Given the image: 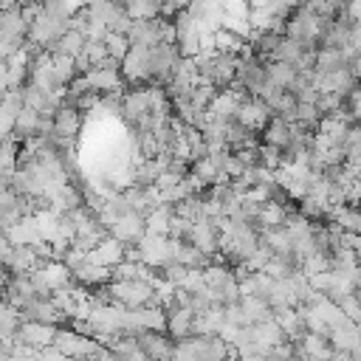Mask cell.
I'll list each match as a JSON object with an SVG mask.
<instances>
[{"mask_svg":"<svg viewBox=\"0 0 361 361\" xmlns=\"http://www.w3.org/2000/svg\"><path fill=\"white\" fill-rule=\"evenodd\" d=\"M121 76L124 82H149V48L133 45L130 54L121 62Z\"/></svg>","mask_w":361,"mask_h":361,"instance_id":"7c38bea8","label":"cell"},{"mask_svg":"<svg viewBox=\"0 0 361 361\" xmlns=\"http://www.w3.org/2000/svg\"><path fill=\"white\" fill-rule=\"evenodd\" d=\"M243 42H245V39H240V37L231 34L228 28H220V31L214 34V48H217V54H240Z\"/></svg>","mask_w":361,"mask_h":361,"instance_id":"f1b7e54d","label":"cell"},{"mask_svg":"<svg viewBox=\"0 0 361 361\" xmlns=\"http://www.w3.org/2000/svg\"><path fill=\"white\" fill-rule=\"evenodd\" d=\"M107 34H110V28H107L104 23H90V25H87V31H85L87 42H104V39H107Z\"/></svg>","mask_w":361,"mask_h":361,"instance_id":"ab89813d","label":"cell"},{"mask_svg":"<svg viewBox=\"0 0 361 361\" xmlns=\"http://www.w3.org/2000/svg\"><path fill=\"white\" fill-rule=\"evenodd\" d=\"M223 28H228L231 34H237L240 39H251L257 31H254V25H251V20H240V17H231V14H226V20H223Z\"/></svg>","mask_w":361,"mask_h":361,"instance_id":"836d02e7","label":"cell"},{"mask_svg":"<svg viewBox=\"0 0 361 361\" xmlns=\"http://www.w3.org/2000/svg\"><path fill=\"white\" fill-rule=\"evenodd\" d=\"M347 65H350V56L341 48H319L316 51V71L319 73H333V71L347 68Z\"/></svg>","mask_w":361,"mask_h":361,"instance_id":"cb8c5ba5","label":"cell"},{"mask_svg":"<svg viewBox=\"0 0 361 361\" xmlns=\"http://www.w3.org/2000/svg\"><path fill=\"white\" fill-rule=\"evenodd\" d=\"M3 237H8L17 248L20 245H37V243H42V237H39V228H37V220H34V214H25L11 231H6Z\"/></svg>","mask_w":361,"mask_h":361,"instance_id":"d6986e66","label":"cell"},{"mask_svg":"<svg viewBox=\"0 0 361 361\" xmlns=\"http://www.w3.org/2000/svg\"><path fill=\"white\" fill-rule=\"evenodd\" d=\"M186 243H192V245H195V248H200L203 254L214 257V254H220V228L214 226V220H212V217H200V220H195V223H192Z\"/></svg>","mask_w":361,"mask_h":361,"instance_id":"52a82bcc","label":"cell"},{"mask_svg":"<svg viewBox=\"0 0 361 361\" xmlns=\"http://www.w3.org/2000/svg\"><path fill=\"white\" fill-rule=\"evenodd\" d=\"M358 212H361V203H358Z\"/></svg>","mask_w":361,"mask_h":361,"instance_id":"bcb514c9","label":"cell"},{"mask_svg":"<svg viewBox=\"0 0 361 361\" xmlns=\"http://www.w3.org/2000/svg\"><path fill=\"white\" fill-rule=\"evenodd\" d=\"M285 37L302 42L307 51H319V37H322V17L316 11H310L307 6L296 8L290 17H288V25H285Z\"/></svg>","mask_w":361,"mask_h":361,"instance_id":"6da1fadb","label":"cell"},{"mask_svg":"<svg viewBox=\"0 0 361 361\" xmlns=\"http://www.w3.org/2000/svg\"><path fill=\"white\" fill-rule=\"evenodd\" d=\"M54 347H56L65 358H71V361H87L90 353L99 347V341L90 338V336H82L79 330H65V327H59Z\"/></svg>","mask_w":361,"mask_h":361,"instance_id":"277c9868","label":"cell"},{"mask_svg":"<svg viewBox=\"0 0 361 361\" xmlns=\"http://www.w3.org/2000/svg\"><path fill=\"white\" fill-rule=\"evenodd\" d=\"M296 350H299V355L305 361H333V353H336L330 336H319V333H307L296 344Z\"/></svg>","mask_w":361,"mask_h":361,"instance_id":"5bb4252c","label":"cell"},{"mask_svg":"<svg viewBox=\"0 0 361 361\" xmlns=\"http://www.w3.org/2000/svg\"><path fill=\"white\" fill-rule=\"evenodd\" d=\"M90 87L96 93H116V90H124V76H121V68H93L90 73H85Z\"/></svg>","mask_w":361,"mask_h":361,"instance_id":"e0dca14e","label":"cell"},{"mask_svg":"<svg viewBox=\"0 0 361 361\" xmlns=\"http://www.w3.org/2000/svg\"><path fill=\"white\" fill-rule=\"evenodd\" d=\"M85 45H87L85 31L71 28V31H68V34H62L56 42H51L45 51H51V54H65V56H79V54L85 51Z\"/></svg>","mask_w":361,"mask_h":361,"instance_id":"ffe728a7","label":"cell"},{"mask_svg":"<svg viewBox=\"0 0 361 361\" xmlns=\"http://www.w3.org/2000/svg\"><path fill=\"white\" fill-rule=\"evenodd\" d=\"M189 271H192V268H186V265H180V262H169L166 268H161V276H164L166 282H172L175 288H183Z\"/></svg>","mask_w":361,"mask_h":361,"instance_id":"d590c367","label":"cell"},{"mask_svg":"<svg viewBox=\"0 0 361 361\" xmlns=\"http://www.w3.org/2000/svg\"><path fill=\"white\" fill-rule=\"evenodd\" d=\"M302 271L307 274V276H313V274H324V271H333V254H313V257H307L305 262H302Z\"/></svg>","mask_w":361,"mask_h":361,"instance_id":"4dcf8cb0","label":"cell"},{"mask_svg":"<svg viewBox=\"0 0 361 361\" xmlns=\"http://www.w3.org/2000/svg\"><path fill=\"white\" fill-rule=\"evenodd\" d=\"M333 361H361V355L358 353H341V350H336L333 353Z\"/></svg>","mask_w":361,"mask_h":361,"instance_id":"60d3db41","label":"cell"},{"mask_svg":"<svg viewBox=\"0 0 361 361\" xmlns=\"http://www.w3.org/2000/svg\"><path fill=\"white\" fill-rule=\"evenodd\" d=\"M358 82L361 79L353 73L350 65L347 68H338L333 73H319L316 71V76H313V87H319V93H338L344 99H350V93L358 90Z\"/></svg>","mask_w":361,"mask_h":361,"instance_id":"5b68a950","label":"cell"},{"mask_svg":"<svg viewBox=\"0 0 361 361\" xmlns=\"http://www.w3.org/2000/svg\"><path fill=\"white\" fill-rule=\"evenodd\" d=\"M234 361H265L262 355H248V358H234Z\"/></svg>","mask_w":361,"mask_h":361,"instance_id":"ee69618b","label":"cell"},{"mask_svg":"<svg viewBox=\"0 0 361 361\" xmlns=\"http://www.w3.org/2000/svg\"><path fill=\"white\" fill-rule=\"evenodd\" d=\"M350 68H353V73H355V76L361 79V51H358V56L353 59V65H350Z\"/></svg>","mask_w":361,"mask_h":361,"instance_id":"b9f144b4","label":"cell"},{"mask_svg":"<svg viewBox=\"0 0 361 361\" xmlns=\"http://www.w3.org/2000/svg\"><path fill=\"white\" fill-rule=\"evenodd\" d=\"M172 217H175V206H169V203L155 206V209L147 214V231H149V234L169 237V223H172Z\"/></svg>","mask_w":361,"mask_h":361,"instance_id":"d4e9b609","label":"cell"},{"mask_svg":"<svg viewBox=\"0 0 361 361\" xmlns=\"http://www.w3.org/2000/svg\"><path fill=\"white\" fill-rule=\"evenodd\" d=\"M110 293H113V302L127 307V310H138V307H147L152 305L155 299V288L147 282V279H135V282H110Z\"/></svg>","mask_w":361,"mask_h":361,"instance_id":"7a4b0ae2","label":"cell"},{"mask_svg":"<svg viewBox=\"0 0 361 361\" xmlns=\"http://www.w3.org/2000/svg\"><path fill=\"white\" fill-rule=\"evenodd\" d=\"M316 107L322 110V116H336V113L347 110V99L338 96V93H322V99H319Z\"/></svg>","mask_w":361,"mask_h":361,"instance_id":"d6a6232c","label":"cell"},{"mask_svg":"<svg viewBox=\"0 0 361 361\" xmlns=\"http://www.w3.org/2000/svg\"><path fill=\"white\" fill-rule=\"evenodd\" d=\"M104 42H107L110 56H116L118 62H124V56H127V54H130V48H133V45H130V39H127L124 34H116V31H110Z\"/></svg>","mask_w":361,"mask_h":361,"instance_id":"1f68e13d","label":"cell"},{"mask_svg":"<svg viewBox=\"0 0 361 361\" xmlns=\"http://www.w3.org/2000/svg\"><path fill=\"white\" fill-rule=\"evenodd\" d=\"M338 307L344 310V316H347L350 322L361 324V296H358V293H347V296H341V299H338Z\"/></svg>","mask_w":361,"mask_h":361,"instance_id":"e575fe53","label":"cell"},{"mask_svg":"<svg viewBox=\"0 0 361 361\" xmlns=\"http://www.w3.org/2000/svg\"><path fill=\"white\" fill-rule=\"evenodd\" d=\"M169 3H172L178 11H183V8H189V3H192V0H169Z\"/></svg>","mask_w":361,"mask_h":361,"instance_id":"7bdbcfd3","label":"cell"},{"mask_svg":"<svg viewBox=\"0 0 361 361\" xmlns=\"http://www.w3.org/2000/svg\"><path fill=\"white\" fill-rule=\"evenodd\" d=\"M20 313H23V322H45V324H59L65 319L62 310L54 305V299H42V296H34Z\"/></svg>","mask_w":361,"mask_h":361,"instance_id":"9a60e30c","label":"cell"},{"mask_svg":"<svg viewBox=\"0 0 361 361\" xmlns=\"http://www.w3.org/2000/svg\"><path fill=\"white\" fill-rule=\"evenodd\" d=\"M164 310H166V330H169L172 338L183 341V338H192L195 336V319H197V313L192 307H183V305L172 302Z\"/></svg>","mask_w":361,"mask_h":361,"instance_id":"30bf717a","label":"cell"},{"mask_svg":"<svg viewBox=\"0 0 361 361\" xmlns=\"http://www.w3.org/2000/svg\"><path fill=\"white\" fill-rule=\"evenodd\" d=\"M231 282H237V276H234V271H231L228 265H209V268H206V285H209V288L223 290V288L231 285Z\"/></svg>","mask_w":361,"mask_h":361,"instance_id":"83f0119b","label":"cell"},{"mask_svg":"<svg viewBox=\"0 0 361 361\" xmlns=\"http://www.w3.org/2000/svg\"><path fill=\"white\" fill-rule=\"evenodd\" d=\"M79 130H82V110H76V107H59V113L54 116V133H51L56 149L59 152H68L73 147Z\"/></svg>","mask_w":361,"mask_h":361,"instance_id":"3957f363","label":"cell"},{"mask_svg":"<svg viewBox=\"0 0 361 361\" xmlns=\"http://www.w3.org/2000/svg\"><path fill=\"white\" fill-rule=\"evenodd\" d=\"M85 54H87V59L93 62V68H96L102 59H107V56H110L107 42H87V45H85Z\"/></svg>","mask_w":361,"mask_h":361,"instance_id":"74e56055","label":"cell"},{"mask_svg":"<svg viewBox=\"0 0 361 361\" xmlns=\"http://www.w3.org/2000/svg\"><path fill=\"white\" fill-rule=\"evenodd\" d=\"M307 48L302 45V42H296V39H290V37H282V42H279V48H276V54H274V59H279V62H290V65H296L299 59H302V54H305Z\"/></svg>","mask_w":361,"mask_h":361,"instance_id":"4316f807","label":"cell"},{"mask_svg":"<svg viewBox=\"0 0 361 361\" xmlns=\"http://www.w3.org/2000/svg\"><path fill=\"white\" fill-rule=\"evenodd\" d=\"M54 73H56L59 85H62V87H68V85H71V82L79 76V71H76V56L54 54Z\"/></svg>","mask_w":361,"mask_h":361,"instance_id":"484cf974","label":"cell"},{"mask_svg":"<svg viewBox=\"0 0 361 361\" xmlns=\"http://www.w3.org/2000/svg\"><path fill=\"white\" fill-rule=\"evenodd\" d=\"M39 265H42V259L37 257V248L34 245H20L14 251V257H11V262L6 265V271H11V274H31Z\"/></svg>","mask_w":361,"mask_h":361,"instance_id":"603a6c76","label":"cell"},{"mask_svg":"<svg viewBox=\"0 0 361 361\" xmlns=\"http://www.w3.org/2000/svg\"><path fill=\"white\" fill-rule=\"evenodd\" d=\"M288 217H290V206H288V203H279V200H271V203H265V206L259 209V217L254 220V228L262 234L265 228H279V226H285Z\"/></svg>","mask_w":361,"mask_h":361,"instance_id":"ac0fdd59","label":"cell"},{"mask_svg":"<svg viewBox=\"0 0 361 361\" xmlns=\"http://www.w3.org/2000/svg\"><path fill=\"white\" fill-rule=\"evenodd\" d=\"M358 355H361V347H358Z\"/></svg>","mask_w":361,"mask_h":361,"instance_id":"7dc6e473","label":"cell"},{"mask_svg":"<svg viewBox=\"0 0 361 361\" xmlns=\"http://www.w3.org/2000/svg\"><path fill=\"white\" fill-rule=\"evenodd\" d=\"M87 257H90V262H96V265L116 268V265H121V262L127 259V245H124L121 240H116V237H107V240H102L99 248H93Z\"/></svg>","mask_w":361,"mask_h":361,"instance_id":"2e32d148","label":"cell"},{"mask_svg":"<svg viewBox=\"0 0 361 361\" xmlns=\"http://www.w3.org/2000/svg\"><path fill=\"white\" fill-rule=\"evenodd\" d=\"M265 68H268V79H271L276 87H285V90H293V87H296V82H299V71H296V65L271 59Z\"/></svg>","mask_w":361,"mask_h":361,"instance_id":"44dd1931","label":"cell"},{"mask_svg":"<svg viewBox=\"0 0 361 361\" xmlns=\"http://www.w3.org/2000/svg\"><path fill=\"white\" fill-rule=\"evenodd\" d=\"M192 172L203 180V186H214V180H217V175H220V169H217V164H214L212 158L195 161V164H192Z\"/></svg>","mask_w":361,"mask_h":361,"instance_id":"f546056e","label":"cell"},{"mask_svg":"<svg viewBox=\"0 0 361 361\" xmlns=\"http://www.w3.org/2000/svg\"><path fill=\"white\" fill-rule=\"evenodd\" d=\"M271 118H274V110L257 96H248L237 110V124H243L251 133H262L271 124Z\"/></svg>","mask_w":361,"mask_h":361,"instance_id":"8992f818","label":"cell"},{"mask_svg":"<svg viewBox=\"0 0 361 361\" xmlns=\"http://www.w3.org/2000/svg\"><path fill=\"white\" fill-rule=\"evenodd\" d=\"M85 6H99V3H104V0H82Z\"/></svg>","mask_w":361,"mask_h":361,"instance_id":"f6af8a7d","label":"cell"},{"mask_svg":"<svg viewBox=\"0 0 361 361\" xmlns=\"http://www.w3.org/2000/svg\"><path fill=\"white\" fill-rule=\"evenodd\" d=\"M138 344H141V350H144L152 361H175V344H172V338H166V336L158 333V330H144V333H138Z\"/></svg>","mask_w":361,"mask_h":361,"instance_id":"4fadbf2b","label":"cell"},{"mask_svg":"<svg viewBox=\"0 0 361 361\" xmlns=\"http://www.w3.org/2000/svg\"><path fill=\"white\" fill-rule=\"evenodd\" d=\"M56 333H59L56 324H45V322H23L20 330H17V341H20V344H28V347H34V350H45V347H54Z\"/></svg>","mask_w":361,"mask_h":361,"instance_id":"ba28073f","label":"cell"},{"mask_svg":"<svg viewBox=\"0 0 361 361\" xmlns=\"http://www.w3.org/2000/svg\"><path fill=\"white\" fill-rule=\"evenodd\" d=\"M226 324H234V327H248V324H251L240 302H234V305H226Z\"/></svg>","mask_w":361,"mask_h":361,"instance_id":"8d00e7d4","label":"cell"},{"mask_svg":"<svg viewBox=\"0 0 361 361\" xmlns=\"http://www.w3.org/2000/svg\"><path fill=\"white\" fill-rule=\"evenodd\" d=\"M183 178H186L183 172H175V169H166V172H161V178H158V183H155V186H158V189L164 192V189H172V186H178V183L183 180Z\"/></svg>","mask_w":361,"mask_h":361,"instance_id":"f35d334b","label":"cell"},{"mask_svg":"<svg viewBox=\"0 0 361 361\" xmlns=\"http://www.w3.org/2000/svg\"><path fill=\"white\" fill-rule=\"evenodd\" d=\"M164 28H166V20L164 17H155V20H135L127 39L130 45H141V48H155L164 42Z\"/></svg>","mask_w":361,"mask_h":361,"instance_id":"9c48e42d","label":"cell"},{"mask_svg":"<svg viewBox=\"0 0 361 361\" xmlns=\"http://www.w3.org/2000/svg\"><path fill=\"white\" fill-rule=\"evenodd\" d=\"M110 237L121 240L124 245H138L147 237V217L138 214V212H130V214L118 217L116 226L110 228Z\"/></svg>","mask_w":361,"mask_h":361,"instance_id":"8fae6325","label":"cell"},{"mask_svg":"<svg viewBox=\"0 0 361 361\" xmlns=\"http://www.w3.org/2000/svg\"><path fill=\"white\" fill-rule=\"evenodd\" d=\"M262 144L276 147V149H288V144H290V121H285L282 116H274L271 124L262 130Z\"/></svg>","mask_w":361,"mask_h":361,"instance_id":"7402d4cb","label":"cell"}]
</instances>
